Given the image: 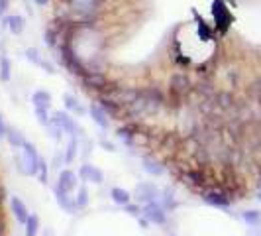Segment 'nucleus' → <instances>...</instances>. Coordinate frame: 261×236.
<instances>
[{
	"label": "nucleus",
	"instance_id": "obj_39",
	"mask_svg": "<svg viewBox=\"0 0 261 236\" xmlns=\"http://www.w3.org/2000/svg\"><path fill=\"white\" fill-rule=\"evenodd\" d=\"M258 99H260V104H261V89H260V95H258Z\"/></svg>",
	"mask_w": 261,
	"mask_h": 236
},
{
	"label": "nucleus",
	"instance_id": "obj_7",
	"mask_svg": "<svg viewBox=\"0 0 261 236\" xmlns=\"http://www.w3.org/2000/svg\"><path fill=\"white\" fill-rule=\"evenodd\" d=\"M53 195H55V201L57 205L69 213V215H73V213H77V205H75V197H71V193H65L63 189H59L57 185L53 187Z\"/></svg>",
	"mask_w": 261,
	"mask_h": 236
},
{
	"label": "nucleus",
	"instance_id": "obj_25",
	"mask_svg": "<svg viewBox=\"0 0 261 236\" xmlns=\"http://www.w3.org/2000/svg\"><path fill=\"white\" fill-rule=\"evenodd\" d=\"M10 75H12V65H10V59L6 55H0V79L4 83L10 81Z\"/></svg>",
	"mask_w": 261,
	"mask_h": 236
},
{
	"label": "nucleus",
	"instance_id": "obj_23",
	"mask_svg": "<svg viewBox=\"0 0 261 236\" xmlns=\"http://www.w3.org/2000/svg\"><path fill=\"white\" fill-rule=\"evenodd\" d=\"M75 205H77V211H83V209H87V205H89V191H87V187H85V185H81V187L77 189Z\"/></svg>",
	"mask_w": 261,
	"mask_h": 236
},
{
	"label": "nucleus",
	"instance_id": "obj_34",
	"mask_svg": "<svg viewBox=\"0 0 261 236\" xmlns=\"http://www.w3.org/2000/svg\"><path fill=\"white\" fill-rule=\"evenodd\" d=\"M6 132H8V124H6L4 116L0 114V140H2V138H6Z\"/></svg>",
	"mask_w": 261,
	"mask_h": 236
},
{
	"label": "nucleus",
	"instance_id": "obj_16",
	"mask_svg": "<svg viewBox=\"0 0 261 236\" xmlns=\"http://www.w3.org/2000/svg\"><path fill=\"white\" fill-rule=\"evenodd\" d=\"M32 102H33V108H43V110H47V108L51 106V95H49L47 91L39 89V91H35L32 95Z\"/></svg>",
	"mask_w": 261,
	"mask_h": 236
},
{
	"label": "nucleus",
	"instance_id": "obj_20",
	"mask_svg": "<svg viewBox=\"0 0 261 236\" xmlns=\"http://www.w3.org/2000/svg\"><path fill=\"white\" fill-rule=\"evenodd\" d=\"M143 169L149 173V175H163L165 168L157 162V160H151V158H145L143 160Z\"/></svg>",
	"mask_w": 261,
	"mask_h": 236
},
{
	"label": "nucleus",
	"instance_id": "obj_10",
	"mask_svg": "<svg viewBox=\"0 0 261 236\" xmlns=\"http://www.w3.org/2000/svg\"><path fill=\"white\" fill-rule=\"evenodd\" d=\"M10 207H12V213H14V219L20 223V225H26L28 219H30V211L26 207V203L22 201L20 197H12L10 201Z\"/></svg>",
	"mask_w": 261,
	"mask_h": 236
},
{
	"label": "nucleus",
	"instance_id": "obj_28",
	"mask_svg": "<svg viewBox=\"0 0 261 236\" xmlns=\"http://www.w3.org/2000/svg\"><path fill=\"white\" fill-rule=\"evenodd\" d=\"M63 101H65V106L69 108V110H73V112H77V114H83V112H85V110H83V106L79 104V101H77L73 95H69V93H67L65 97H63Z\"/></svg>",
	"mask_w": 261,
	"mask_h": 236
},
{
	"label": "nucleus",
	"instance_id": "obj_8",
	"mask_svg": "<svg viewBox=\"0 0 261 236\" xmlns=\"http://www.w3.org/2000/svg\"><path fill=\"white\" fill-rule=\"evenodd\" d=\"M189 89H191V81H189V77H187L185 73H175V75L171 77V91H173L175 95L183 97V95L189 93Z\"/></svg>",
	"mask_w": 261,
	"mask_h": 236
},
{
	"label": "nucleus",
	"instance_id": "obj_35",
	"mask_svg": "<svg viewBox=\"0 0 261 236\" xmlns=\"http://www.w3.org/2000/svg\"><path fill=\"white\" fill-rule=\"evenodd\" d=\"M6 8H8V0H0V18L4 16V12H6Z\"/></svg>",
	"mask_w": 261,
	"mask_h": 236
},
{
	"label": "nucleus",
	"instance_id": "obj_19",
	"mask_svg": "<svg viewBox=\"0 0 261 236\" xmlns=\"http://www.w3.org/2000/svg\"><path fill=\"white\" fill-rule=\"evenodd\" d=\"M6 140H8V144H10L14 150H18V148H22V146L26 144L24 134H22L18 128H10V126H8V132H6Z\"/></svg>",
	"mask_w": 261,
	"mask_h": 236
},
{
	"label": "nucleus",
	"instance_id": "obj_27",
	"mask_svg": "<svg viewBox=\"0 0 261 236\" xmlns=\"http://www.w3.org/2000/svg\"><path fill=\"white\" fill-rule=\"evenodd\" d=\"M77 150H79V142H77V136H69V146H67V152H65V162L71 164L77 156Z\"/></svg>",
	"mask_w": 261,
	"mask_h": 236
},
{
	"label": "nucleus",
	"instance_id": "obj_30",
	"mask_svg": "<svg viewBox=\"0 0 261 236\" xmlns=\"http://www.w3.org/2000/svg\"><path fill=\"white\" fill-rule=\"evenodd\" d=\"M35 116H37V122H39L41 126H47V128H49L51 118H49V112H47V110H43V108H35Z\"/></svg>",
	"mask_w": 261,
	"mask_h": 236
},
{
	"label": "nucleus",
	"instance_id": "obj_37",
	"mask_svg": "<svg viewBox=\"0 0 261 236\" xmlns=\"http://www.w3.org/2000/svg\"><path fill=\"white\" fill-rule=\"evenodd\" d=\"M33 2H35V4H37V6H45V4H47V2H49V0H33Z\"/></svg>",
	"mask_w": 261,
	"mask_h": 236
},
{
	"label": "nucleus",
	"instance_id": "obj_4",
	"mask_svg": "<svg viewBox=\"0 0 261 236\" xmlns=\"http://www.w3.org/2000/svg\"><path fill=\"white\" fill-rule=\"evenodd\" d=\"M159 197V189L155 187V183H149V181H145V183H139L135 189H133V193H131V199H135L137 205H147V203L155 201Z\"/></svg>",
	"mask_w": 261,
	"mask_h": 236
},
{
	"label": "nucleus",
	"instance_id": "obj_36",
	"mask_svg": "<svg viewBox=\"0 0 261 236\" xmlns=\"http://www.w3.org/2000/svg\"><path fill=\"white\" fill-rule=\"evenodd\" d=\"M137 223H139V225H141L143 229H147V225H149V223H147V221H145L143 217H139V219H137Z\"/></svg>",
	"mask_w": 261,
	"mask_h": 236
},
{
	"label": "nucleus",
	"instance_id": "obj_12",
	"mask_svg": "<svg viewBox=\"0 0 261 236\" xmlns=\"http://www.w3.org/2000/svg\"><path fill=\"white\" fill-rule=\"evenodd\" d=\"M2 26H4V28H8V30H10L14 35H20L22 32H24V28H26V22H24V18H22V16L14 14V16H6Z\"/></svg>",
	"mask_w": 261,
	"mask_h": 236
},
{
	"label": "nucleus",
	"instance_id": "obj_38",
	"mask_svg": "<svg viewBox=\"0 0 261 236\" xmlns=\"http://www.w3.org/2000/svg\"><path fill=\"white\" fill-rule=\"evenodd\" d=\"M256 199H258V201L261 203V189H260V191H258V193H256Z\"/></svg>",
	"mask_w": 261,
	"mask_h": 236
},
{
	"label": "nucleus",
	"instance_id": "obj_26",
	"mask_svg": "<svg viewBox=\"0 0 261 236\" xmlns=\"http://www.w3.org/2000/svg\"><path fill=\"white\" fill-rule=\"evenodd\" d=\"M161 205H163L165 211H175L179 207V201L175 199V193L171 189H165L163 191V203Z\"/></svg>",
	"mask_w": 261,
	"mask_h": 236
},
{
	"label": "nucleus",
	"instance_id": "obj_15",
	"mask_svg": "<svg viewBox=\"0 0 261 236\" xmlns=\"http://www.w3.org/2000/svg\"><path fill=\"white\" fill-rule=\"evenodd\" d=\"M89 112H91V118L97 122L102 130H108V114L100 108V104H91Z\"/></svg>",
	"mask_w": 261,
	"mask_h": 236
},
{
	"label": "nucleus",
	"instance_id": "obj_2",
	"mask_svg": "<svg viewBox=\"0 0 261 236\" xmlns=\"http://www.w3.org/2000/svg\"><path fill=\"white\" fill-rule=\"evenodd\" d=\"M22 162H24V168L28 171V175L37 177V171H39V164H41V158L35 150L32 142L26 140V144L22 146Z\"/></svg>",
	"mask_w": 261,
	"mask_h": 236
},
{
	"label": "nucleus",
	"instance_id": "obj_24",
	"mask_svg": "<svg viewBox=\"0 0 261 236\" xmlns=\"http://www.w3.org/2000/svg\"><path fill=\"white\" fill-rule=\"evenodd\" d=\"M24 233H26V236H37V233H39V217L37 215H30L28 223L24 225Z\"/></svg>",
	"mask_w": 261,
	"mask_h": 236
},
{
	"label": "nucleus",
	"instance_id": "obj_29",
	"mask_svg": "<svg viewBox=\"0 0 261 236\" xmlns=\"http://www.w3.org/2000/svg\"><path fill=\"white\" fill-rule=\"evenodd\" d=\"M133 136H137V134H133V128H131V126L118 128V138H120V140H124L126 144H130V146H131V140H133Z\"/></svg>",
	"mask_w": 261,
	"mask_h": 236
},
{
	"label": "nucleus",
	"instance_id": "obj_33",
	"mask_svg": "<svg viewBox=\"0 0 261 236\" xmlns=\"http://www.w3.org/2000/svg\"><path fill=\"white\" fill-rule=\"evenodd\" d=\"M218 104H220L222 108H230V106H232V95H230V93H220V95H218Z\"/></svg>",
	"mask_w": 261,
	"mask_h": 236
},
{
	"label": "nucleus",
	"instance_id": "obj_3",
	"mask_svg": "<svg viewBox=\"0 0 261 236\" xmlns=\"http://www.w3.org/2000/svg\"><path fill=\"white\" fill-rule=\"evenodd\" d=\"M141 217L151 223V225H165L167 223V211L163 209V205L157 201H151L141 207Z\"/></svg>",
	"mask_w": 261,
	"mask_h": 236
},
{
	"label": "nucleus",
	"instance_id": "obj_6",
	"mask_svg": "<svg viewBox=\"0 0 261 236\" xmlns=\"http://www.w3.org/2000/svg\"><path fill=\"white\" fill-rule=\"evenodd\" d=\"M79 177L83 181H89V183H97V185H102L104 183V173L102 169H98L97 166H91V164H85L79 169Z\"/></svg>",
	"mask_w": 261,
	"mask_h": 236
},
{
	"label": "nucleus",
	"instance_id": "obj_31",
	"mask_svg": "<svg viewBox=\"0 0 261 236\" xmlns=\"http://www.w3.org/2000/svg\"><path fill=\"white\" fill-rule=\"evenodd\" d=\"M47 177H49V173H47V164H45V160H41L39 171H37V179H39V183L47 185Z\"/></svg>",
	"mask_w": 261,
	"mask_h": 236
},
{
	"label": "nucleus",
	"instance_id": "obj_40",
	"mask_svg": "<svg viewBox=\"0 0 261 236\" xmlns=\"http://www.w3.org/2000/svg\"><path fill=\"white\" fill-rule=\"evenodd\" d=\"M258 183H261V171H260V181H258Z\"/></svg>",
	"mask_w": 261,
	"mask_h": 236
},
{
	"label": "nucleus",
	"instance_id": "obj_11",
	"mask_svg": "<svg viewBox=\"0 0 261 236\" xmlns=\"http://www.w3.org/2000/svg\"><path fill=\"white\" fill-rule=\"evenodd\" d=\"M26 59L28 61H32L33 65H37V67H41L43 71H47V73H55V67L35 49V47H30V49H26Z\"/></svg>",
	"mask_w": 261,
	"mask_h": 236
},
{
	"label": "nucleus",
	"instance_id": "obj_18",
	"mask_svg": "<svg viewBox=\"0 0 261 236\" xmlns=\"http://www.w3.org/2000/svg\"><path fill=\"white\" fill-rule=\"evenodd\" d=\"M242 219H244V223H246L248 227H252V229H260L261 211H258V209H248V211L242 213Z\"/></svg>",
	"mask_w": 261,
	"mask_h": 236
},
{
	"label": "nucleus",
	"instance_id": "obj_5",
	"mask_svg": "<svg viewBox=\"0 0 261 236\" xmlns=\"http://www.w3.org/2000/svg\"><path fill=\"white\" fill-rule=\"evenodd\" d=\"M51 124L59 126V128H61L63 132H67L69 136H77V124H75V120H73L67 112L55 110V112L51 114Z\"/></svg>",
	"mask_w": 261,
	"mask_h": 236
},
{
	"label": "nucleus",
	"instance_id": "obj_32",
	"mask_svg": "<svg viewBox=\"0 0 261 236\" xmlns=\"http://www.w3.org/2000/svg\"><path fill=\"white\" fill-rule=\"evenodd\" d=\"M124 211H126V213H130L131 217H135V219H139V217H141V205H137V203H130V205H126V207H124Z\"/></svg>",
	"mask_w": 261,
	"mask_h": 236
},
{
	"label": "nucleus",
	"instance_id": "obj_22",
	"mask_svg": "<svg viewBox=\"0 0 261 236\" xmlns=\"http://www.w3.org/2000/svg\"><path fill=\"white\" fill-rule=\"evenodd\" d=\"M100 108L108 114V116H118L120 114V102H114V101H108V99H102L100 101Z\"/></svg>",
	"mask_w": 261,
	"mask_h": 236
},
{
	"label": "nucleus",
	"instance_id": "obj_21",
	"mask_svg": "<svg viewBox=\"0 0 261 236\" xmlns=\"http://www.w3.org/2000/svg\"><path fill=\"white\" fill-rule=\"evenodd\" d=\"M214 16H216V22L220 24V26H228L230 22V16L226 14V10H224V6H222V2L220 0H214Z\"/></svg>",
	"mask_w": 261,
	"mask_h": 236
},
{
	"label": "nucleus",
	"instance_id": "obj_17",
	"mask_svg": "<svg viewBox=\"0 0 261 236\" xmlns=\"http://www.w3.org/2000/svg\"><path fill=\"white\" fill-rule=\"evenodd\" d=\"M110 197H112V201L116 205H122V207H126V205L131 203V193L126 191V189H122V187H112L110 189Z\"/></svg>",
	"mask_w": 261,
	"mask_h": 236
},
{
	"label": "nucleus",
	"instance_id": "obj_9",
	"mask_svg": "<svg viewBox=\"0 0 261 236\" xmlns=\"http://www.w3.org/2000/svg\"><path fill=\"white\" fill-rule=\"evenodd\" d=\"M57 187L63 189L65 193H73L77 189V173L71 169L59 171V179H57Z\"/></svg>",
	"mask_w": 261,
	"mask_h": 236
},
{
	"label": "nucleus",
	"instance_id": "obj_14",
	"mask_svg": "<svg viewBox=\"0 0 261 236\" xmlns=\"http://www.w3.org/2000/svg\"><path fill=\"white\" fill-rule=\"evenodd\" d=\"M69 2H71V8L81 14H93L100 4V0H69Z\"/></svg>",
	"mask_w": 261,
	"mask_h": 236
},
{
	"label": "nucleus",
	"instance_id": "obj_13",
	"mask_svg": "<svg viewBox=\"0 0 261 236\" xmlns=\"http://www.w3.org/2000/svg\"><path fill=\"white\" fill-rule=\"evenodd\" d=\"M83 85L89 89H104L106 87V77L102 73H85L83 75Z\"/></svg>",
	"mask_w": 261,
	"mask_h": 236
},
{
	"label": "nucleus",
	"instance_id": "obj_1",
	"mask_svg": "<svg viewBox=\"0 0 261 236\" xmlns=\"http://www.w3.org/2000/svg\"><path fill=\"white\" fill-rule=\"evenodd\" d=\"M200 197H202V201L206 203V205L216 207V209H224V211H228L230 207H232V199H230V195L228 193H224L220 187H208V189H204V191L200 193Z\"/></svg>",
	"mask_w": 261,
	"mask_h": 236
}]
</instances>
